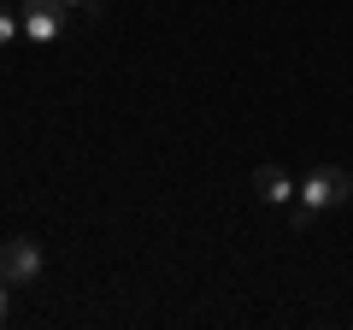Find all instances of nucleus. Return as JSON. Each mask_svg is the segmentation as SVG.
<instances>
[{"mask_svg": "<svg viewBox=\"0 0 353 330\" xmlns=\"http://www.w3.org/2000/svg\"><path fill=\"white\" fill-rule=\"evenodd\" d=\"M18 36H24V18H18L12 6H0V48H12Z\"/></svg>", "mask_w": 353, "mask_h": 330, "instance_id": "obj_5", "label": "nucleus"}, {"mask_svg": "<svg viewBox=\"0 0 353 330\" xmlns=\"http://www.w3.org/2000/svg\"><path fill=\"white\" fill-rule=\"evenodd\" d=\"M59 30H65V0H24V36L30 41H59Z\"/></svg>", "mask_w": 353, "mask_h": 330, "instance_id": "obj_3", "label": "nucleus"}, {"mask_svg": "<svg viewBox=\"0 0 353 330\" xmlns=\"http://www.w3.org/2000/svg\"><path fill=\"white\" fill-rule=\"evenodd\" d=\"M65 6H83V12H101V6H94V0H65Z\"/></svg>", "mask_w": 353, "mask_h": 330, "instance_id": "obj_7", "label": "nucleus"}, {"mask_svg": "<svg viewBox=\"0 0 353 330\" xmlns=\"http://www.w3.org/2000/svg\"><path fill=\"white\" fill-rule=\"evenodd\" d=\"M6 318H12V283L0 278V324H6Z\"/></svg>", "mask_w": 353, "mask_h": 330, "instance_id": "obj_6", "label": "nucleus"}, {"mask_svg": "<svg viewBox=\"0 0 353 330\" xmlns=\"http://www.w3.org/2000/svg\"><path fill=\"white\" fill-rule=\"evenodd\" d=\"M253 195H259L265 206H289L294 201V183H289L283 165H259V171H253Z\"/></svg>", "mask_w": 353, "mask_h": 330, "instance_id": "obj_4", "label": "nucleus"}, {"mask_svg": "<svg viewBox=\"0 0 353 330\" xmlns=\"http://www.w3.org/2000/svg\"><path fill=\"white\" fill-rule=\"evenodd\" d=\"M0 278L12 283V289L36 283V278H41V242H30V236H12V242H0Z\"/></svg>", "mask_w": 353, "mask_h": 330, "instance_id": "obj_2", "label": "nucleus"}, {"mask_svg": "<svg viewBox=\"0 0 353 330\" xmlns=\"http://www.w3.org/2000/svg\"><path fill=\"white\" fill-rule=\"evenodd\" d=\"M353 195V177L341 171V165H318L312 177L301 183V206L306 213H330V206H341Z\"/></svg>", "mask_w": 353, "mask_h": 330, "instance_id": "obj_1", "label": "nucleus"}]
</instances>
